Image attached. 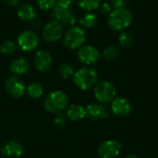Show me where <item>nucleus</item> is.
<instances>
[{
  "label": "nucleus",
  "instance_id": "obj_1",
  "mask_svg": "<svg viewBox=\"0 0 158 158\" xmlns=\"http://www.w3.org/2000/svg\"><path fill=\"white\" fill-rule=\"evenodd\" d=\"M72 80L78 89L87 91L94 87L98 82V72L95 69L85 66L75 71Z\"/></svg>",
  "mask_w": 158,
  "mask_h": 158
},
{
  "label": "nucleus",
  "instance_id": "obj_2",
  "mask_svg": "<svg viewBox=\"0 0 158 158\" xmlns=\"http://www.w3.org/2000/svg\"><path fill=\"white\" fill-rule=\"evenodd\" d=\"M133 15L126 7L113 9L107 17V25L115 31H122L131 24Z\"/></svg>",
  "mask_w": 158,
  "mask_h": 158
},
{
  "label": "nucleus",
  "instance_id": "obj_3",
  "mask_svg": "<svg viewBox=\"0 0 158 158\" xmlns=\"http://www.w3.org/2000/svg\"><path fill=\"white\" fill-rule=\"evenodd\" d=\"M87 39L86 31L80 26L69 27L62 37V44L69 50H78L85 44Z\"/></svg>",
  "mask_w": 158,
  "mask_h": 158
},
{
  "label": "nucleus",
  "instance_id": "obj_4",
  "mask_svg": "<svg viewBox=\"0 0 158 158\" xmlns=\"http://www.w3.org/2000/svg\"><path fill=\"white\" fill-rule=\"evenodd\" d=\"M69 106L68 95L60 90L50 92L44 100V107L52 114L62 113Z\"/></svg>",
  "mask_w": 158,
  "mask_h": 158
},
{
  "label": "nucleus",
  "instance_id": "obj_5",
  "mask_svg": "<svg viewBox=\"0 0 158 158\" xmlns=\"http://www.w3.org/2000/svg\"><path fill=\"white\" fill-rule=\"evenodd\" d=\"M94 94L100 104H109L117 96V89L114 84L108 81H98L94 87Z\"/></svg>",
  "mask_w": 158,
  "mask_h": 158
},
{
  "label": "nucleus",
  "instance_id": "obj_6",
  "mask_svg": "<svg viewBox=\"0 0 158 158\" xmlns=\"http://www.w3.org/2000/svg\"><path fill=\"white\" fill-rule=\"evenodd\" d=\"M18 47L25 52L30 53L37 50L40 45V36L38 33L32 30H25L22 31L17 37L16 41Z\"/></svg>",
  "mask_w": 158,
  "mask_h": 158
},
{
  "label": "nucleus",
  "instance_id": "obj_7",
  "mask_svg": "<svg viewBox=\"0 0 158 158\" xmlns=\"http://www.w3.org/2000/svg\"><path fill=\"white\" fill-rule=\"evenodd\" d=\"M64 32H65L64 26L58 21L53 19L46 22L43 26V29L41 31L42 39L48 44L56 43L59 40H61Z\"/></svg>",
  "mask_w": 158,
  "mask_h": 158
},
{
  "label": "nucleus",
  "instance_id": "obj_8",
  "mask_svg": "<svg viewBox=\"0 0 158 158\" xmlns=\"http://www.w3.org/2000/svg\"><path fill=\"white\" fill-rule=\"evenodd\" d=\"M50 18L53 20L58 21L63 26L72 27L78 22L76 15L71 11V9H63L56 6L50 11Z\"/></svg>",
  "mask_w": 158,
  "mask_h": 158
},
{
  "label": "nucleus",
  "instance_id": "obj_9",
  "mask_svg": "<svg viewBox=\"0 0 158 158\" xmlns=\"http://www.w3.org/2000/svg\"><path fill=\"white\" fill-rule=\"evenodd\" d=\"M77 56L79 61L85 66L96 64L100 59V53L96 47L91 44H84L78 49Z\"/></svg>",
  "mask_w": 158,
  "mask_h": 158
},
{
  "label": "nucleus",
  "instance_id": "obj_10",
  "mask_svg": "<svg viewBox=\"0 0 158 158\" xmlns=\"http://www.w3.org/2000/svg\"><path fill=\"white\" fill-rule=\"evenodd\" d=\"M26 84L24 81L18 76H10L6 80V92L13 98H20L26 94Z\"/></svg>",
  "mask_w": 158,
  "mask_h": 158
},
{
  "label": "nucleus",
  "instance_id": "obj_11",
  "mask_svg": "<svg viewBox=\"0 0 158 158\" xmlns=\"http://www.w3.org/2000/svg\"><path fill=\"white\" fill-rule=\"evenodd\" d=\"M121 144L116 140H106L98 147L97 153L101 158L117 157L121 151Z\"/></svg>",
  "mask_w": 158,
  "mask_h": 158
},
{
  "label": "nucleus",
  "instance_id": "obj_12",
  "mask_svg": "<svg viewBox=\"0 0 158 158\" xmlns=\"http://www.w3.org/2000/svg\"><path fill=\"white\" fill-rule=\"evenodd\" d=\"M33 64L35 69L40 72H47L53 64L52 55L44 49L37 50L34 54Z\"/></svg>",
  "mask_w": 158,
  "mask_h": 158
},
{
  "label": "nucleus",
  "instance_id": "obj_13",
  "mask_svg": "<svg viewBox=\"0 0 158 158\" xmlns=\"http://www.w3.org/2000/svg\"><path fill=\"white\" fill-rule=\"evenodd\" d=\"M0 152L6 158H19L24 153V146L19 141L10 140L1 145Z\"/></svg>",
  "mask_w": 158,
  "mask_h": 158
},
{
  "label": "nucleus",
  "instance_id": "obj_14",
  "mask_svg": "<svg viewBox=\"0 0 158 158\" xmlns=\"http://www.w3.org/2000/svg\"><path fill=\"white\" fill-rule=\"evenodd\" d=\"M17 17L23 22H32L37 19V9L36 7L28 2L19 4L17 6Z\"/></svg>",
  "mask_w": 158,
  "mask_h": 158
},
{
  "label": "nucleus",
  "instance_id": "obj_15",
  "mask_svg": "<svg viewBox=\"0 0 158 158\" xmlns=\"http://www.w3.org/2000/svg\"><path fill=\"white\" fill-rule=\"evenodd\" d=\"M86 117L92 120L103 119L109 116L110 109L104 104L93 103L85 107Z\"/></svg>",
  "mask_w": 158,
  "mask_h": 158
},
{
  "label": "nucleus",
  "instance_id": "obj_16",
  "mask_svg": "<svg viewBox=\"0 0 158 158\" xmlns=\"http://www.w3.org/2000/svg\"><path fill=\"white\" fill-rule=\"evenodd\" d=\"M110 110L118 117H126L131 111V105L124 97H116L111 102Z\"/></svg>",
  "mask_w": 158,
  "mask_h": 158
},
{
  "label": "nucleus",
  "instance_id": "obj_17",
  "mask_svg": "<svg viewBox=\"0 0 158 158\" xmlns=\"http://www.w3.org/2000/svg\"><path fill=\"white\" fill-rule=\"evenodd\" d=\"M30 69V63L25 57H17L14 58L9 64V70L14 76L20 77L25 75Z\"/></svg>",
  "mask_w": 158,
  "mask_h": 158
},
{
  "label": "nucleus",
  "instance_id": "obj_18",
  "mask_svg": "<svg viewBox=\"0 0 158 158\" xmlns=\"http://www.w3.org/2000/svg\"><path fill=\"white\" fill-rule=\"evenodd\" d=\"M66 116L68 119L71 121H79L83 119L86 117V110L85 107H83L81 105H71L67 108Z\"/></svg>",
  "mask_w": 158,
  "mask_h": 158
},
{
  "label": "nucleus",
  "instance_id": "obj_19",
  "mask_svg": "<svg viewBox=\"0 0 158 158\" xmlns=\"http://www.w3.org/2000/svg\"><path fill=\"white\" fill-rule=\"evenodd\" d=\"M78 23L79 26L84 30L92 29L97 23V16L93 12H84L78 19Z\"/></svg>",
  "mask_w": 158,
  "mask_h": 158
},
{
  "label": "nucleus",
  "instance_id": "obj_20",
  "mask_svg": "<svg viewBox=\"0 0 158 158\" xmlns=\"http://www.w3.org/2000/svg\"><path fill=\"white\" fill-rule=\"evenodd\" d=\"M44 89L42 83L38 81H33L30 83L26 88V94L31 99H38L44 94Z\"/></svg>",
  "mask_w": 158,
  "mask_h": 158
},
{
  "label": "nucleus",
  "instance_id": "obj_21",
  "mask_svg": "<svg viewBox=\"0 0 158 158\" xmlns=\"http://www.w3.org/2000/svg\"><path fill=\"white\" fill-rule=\"evenodd\" d=\"M18 48L17 43L13 40H5L0 44V53L6 56H13L17 52Z\"/></svg>",
  "mask_w": 158,
  "mask_h": 158
},
{
  "label": "nucleus",
  "instance_id": "obj_22",
  "mask_svg": "<svg viewBox=\"0 0 158 158\" xmlns=\"http://www.w3.org/2000/svg\"><path fill=\"white\" fill-rule=\"evenodd\" d=\"M102 0H77L78 6L85 12H93L100 7Z\"/></svg>",
  "mask_w": 158,
  "mask_h": 158
},
{
  "label": "nucleus",
  "instance_id": "obj_23",
  "mask_svg": "<svg viewBox=\"0 0 158 158\" xmlns=\"http://www.w3.org/2000/svg\"><path fill=\"white\" fill-rule=\"evenodd\" d=\"M120 55L119 48L115 44H108L106 45L103 50V57L106 60H115L117 59Z\"/></svg>",
  "mask_w": 158,
  "mask_h": 158
},
{
  "label": "nucleus",
  "instance_id": "obj_24",
  "mask_svg": "<svg viewBox=\"0 0 158 158\" xmlns=\"http://www.w3.org/2000/svg\"><path fill=\"white\" fill-rule=\"evenodd\" d=\"M75 71L76 70H75L74 67L69 63H62L58 68V73H59L60 77L64 80L72 78Z\"/></svg>",
  "mask_w": 158,
  "mask_h": 158
},
{
  "label": "nucleus",
  "instance_id": "obj_25",
  "mask_svg": "<svg viewBox=\"0 0 158 158\" xmlns=\"http://www.w3.org/2000/svg\"><path fill=\"white\" fill-rule=\"evenodd\" d=\"M119 45L123 48H129L133 44V37L130 32H121L118 36Z\"/></svg>",
  "mask_w": 158,
  "mask_h": 158
},
{
  "label": "nucleus",
  "instance_id": "obj_26",
  "mask_svg": "<svg viewBox=\"0 0 158 158\" xmlns=\"http://www.w3.org/2000/svg\"><path fill=\"white\" fill-rule=\"evenodd\" d=\"M56 0H36V5L43 11H51L56 6Z\"/></svg>",
  "mask_w": 158,
  "mask_h": 158
},
{
  "label": "nucleus",
  "instance_id": "obj_27",
  "mask_svg": "<svg viewBox=\"0 0 158 158\" xmlns=\"http://www.w3.org/2000/svg\"><path fill=\"white\" fill-rule=\"evenodd\" d=\"M54 123L58 129H63L68 123V118L63 113L56 114V117L54 118Z\"/></svg>",
  "mask_w": 158,
  "mask_h": 158
},
{
  "label": "nucleus",
  "instance_id": "obj_28",
  "mask_svg": "<svg viewBox=\"0 0 158 158\" xmlns=\"http://www.w3.org/2000/svg\"><path fill=\"white\" fill-rule=\"evenodd\" d=\"M73 0H56V6L63 9H71Z\"/></svg>",
  "mask_w": 158,
  "mask_h": 158
},
{
  "label": "nucleus",
  "instance_id": "obj_29",
  "mask_svg": "<svg viewBox=\"0 0 158 158\" xmlns=\"http://www.w3.org/2000/svg\"><path fill=\"white\" fill-rule=\"evenodd\" d=\"M99 9L104 14H109L112 11V6L109 3H102Z\"/></svg>",
  "mask_w": 158,
  "mask_h": 158
},
{
  "label": "nucleus",
  "instance_id": "obj_30",
  "mask_svg": "<svg viewBox=\"0 0 158 158\" xmlns=\"http://www.w3.org/2000/svg\"><path fill=\"white\" fill-rule=\"evenodd\" d=\"M126 0H111V6L114 9L125 7Z\"/></svg>",
  "mask_w": 158,
  "mask_h": 158
},
{
  "label": "nucleus",
  "instance_id": "obj_31",
  "mask_svg": "<svg viewBox=\"0 0 158 158\" xmlns=\"http://www.w3.org/2000/svg\"><path fill=\"white\" fill-rule=\"evenodd\" d=\"M42 29H43V23L41 21L35 19L34 21L31 22V30H32V31L37 32V31H39V30L42 31Z\"/></svg>",
  "mask_w": 158,
  "mask_h": 158
},
{
  "label": "nucleus",
  "instance_id": "obj_32",
  "mask_svg": "<svg viewBox=\"0 0 158 158\" xmlns=\"http://www.w3.org/2000/svg\"><path fill=\"white\" fill-rule=\"evenodd\" d=\"M20 0H3L4 4L7 6L8 7H15L19 5Z\"/></svg>",
  "mask_w": 158,
  "mask_h": 158
},
{
  "label": "nucleus",
  "instance_id": "obj_33",
  "mask_svg": "<svg viewBox=\"0 0 158 158\" xmlns=\"http://www.w3.org/2000/svg\"><path fill=\"white\" fill-rule=\"evenodd\" d=\"M126 158H139V156H137L136 155H128Z\"/></svg>",
  "mask_w": 158,
  "mask_h": 158
},
{
  "label": "nucleus",
  "instance_id": "obj_34",
  "mask_svg": "<svg viewBox=\"0 0 158 158\" xmlns=\"http://www.w3.org/2000/svg\"><path fill=\"white\" fill-rule=\"evenodd\" d=\"M0 158H6V157H0Z\"/></svg>",
  "mask_w": 158,
  "mask_h": 158
}]
</instances>
